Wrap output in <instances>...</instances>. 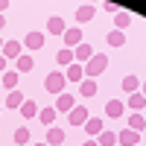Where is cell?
Instances as JSON below:
<instances>
[{
	"instance_id": "obj_27",
	"label": "cell",
	"mask_w": 146,
	"mask_h": 146,
	"mask_svg": "<svg viewBox=\"0 0 146 146\" xmlns=\"http://www.w3.org/2000/svg\"><path fill=\"white\" fill-rule=\"evenodd\" d=\"M96 143H100V146H117V135H114V131H100V140H96Z\"/></svg>"
},
{
	"instance_id": "obj_29",
	"label": "cell",
	"mask_w": 146,
	"mask_h": 146,
	"mask_svg": "<svg viewBox=\"0 0 146 146\" xmlns=\"http://www.w3.org/2000/svg\"><path fill=\"white\" fill-rule=\"evenodd\" d=\"M15 143H18V146H23V143H29V129H27V126H21V129H15Z\"/></svg>"
},
{
	"instance_id": "obj_3",
	"label": "cell",
	"mask_w": 146,
	"mask_h": 146,
	"mask_svg": "<svg viewBox=\"0 0 146 146\" xmlns=\"http://www.w3.org/2000/svg\"><path fill=\"white\" fill-rule=\"evenodd\" d=\"M62 41H64V47H67V50H76V47L82 44V29H79V27H70V29H64Z\"/></svg>"
},
{
	"instance_id": "obj_34",
	"label": "cell",
	"mask_w": 146,
	"mask_h": 146,
	"mask_svg": "<svg viewBox=\"0 0 146 146\" xmlns=\"http://www.w3.org/2000/svg\"><path fill=\"white\" fill-rule=\"evenodd\" d=\"M3 27H6V18H3V15H0V29H3Z\"/></svg>"
},
{
	"instance_id": "obj_31",
	"label": "cell",
	"mask_w": 146,
	"mask_h": 146,
	"mask_svg": "<svg viewBox=\"0 0 146 146\" xmlns=\"http://www.w3.org/2000/svg\"><path fill=\"white\" fill-rule=\"evenodd\" d=\"M3 73H6V58L0 56V76H3Z\"/></svg>"
},
{
	"instance_id": "obj_5",
	"label": "cell",
	"mask_w": 146,
	"mask_h": 146,
	"mask_svg": "<svg viewBox=\"0 0 146 146\" xmlns=\"http://www.w3.org/2000/svg\"><path fill=\"white\" fill-rule=\"evenodd\" d=\"M88 117H91V114H88V108H85V105H76V108L67 114L70 126H85V120H88Z\"/></svg>"
},
{
	"instance_id": "obj_19",
	"label": "cell",
	"mask_w": 146,
	"mask_h": 146,
	"mask_svg": "<svg viewBox=\"0 0 146 146\" xmlns=\"http://www.w3.org/2000/svg\"><path fill=\"white\" fill-rule=\"evenodd\" d=\"M91 56H94V47H91V44H85V41L76 47V50H73V58H76V62H88Z\"/></svg>"
},
{
	"instance_id": "obj_7",
	"label": "cell",
	"mask_w": 146,
	"mask_h": 146,
	"mask_svg": "<svg viewBox=\"0 0 146 146\" xmlns=\"http://www.w3.org/2000/svg\"><path fill=\"white\" fill-rule=\"evenodd\" d=\"M44 35L41 32H29V35H23V47H27V50H41L44 47Z\"/></svg>"
},
{
	"instance_id": "obj_35",
	"label": "cell",
	"mask_w": 146,
	"mask_h": 146,
	"mask_svg": "<svg viewBox=\"0 0 146 146\" xmlns=\"http://www.w3.org/2000/svg\"><path fill=\"white\" fill-rule=\"evenodd\" d=\"M140 94H143V96H146V79H143V91H140Z\"/></svg>"
},
{
	"instance_id": "obj_17",
	"label": "cell",
	"mask_w": 146,
	"mask_h": 146,
	"mask_svg": "<svg viewBox=\"0 0 146 146\" xmlns=\"http://www.w3.org/2000/svg\"><path fill=\"white\" fill-rule=\"evenodd\" d=\"M64 29H67V23L58 18V15L47 21V32H50V35H64Z\"/></svg>"
},
{
	"instance_id": "obj_26",
	"label": "cell",
	"mask_w": 146,
	"mask_h": 146,
	"mask_svg": "<svg viewBox=\"0 0 146 146\" xmlns=\"http://www.w3.org/2000/svg\"><path fill=\"white\" fill-rule=\"evenodd\" d=\"M79 94H82V96H94V94H96V82H94V79H82Z\"/></svg>"
},
{
	"instance_id": "obj_15",
	"label": "cell",
	"mask_w": 146,
	"mask_h": 146,
	"mask_svg": "<svg viewBox=\"0 0 146 146\" xmlns=\"http://www.w3.org/2000/svg\"><path fill=\"white\" fill-rule=\"evenodd\" d=\"M82 129L88 131L91 137H94V135L100 137V131H102V117H88V120H85V126H82Z\"/></svg>"
},
{
	"instance_id": "obj_12",
	"label": "cell",
	"mask_w": 146,
	"mask_h": 146,
	"mask_svg": "<svg viewBox=\"0 0 146 146\" xmlns=\"http://www.w3.org/2000/svg\"><path fill=\"white\" fill-rule=\"evenodd\" d=\"M0 56H3L6 62H9V58H18L21 56V41H6L3 50H0Z\"/></svg>"
},
{
	"instance_id": "obj_30",
	"label": "cell",
	"mask_w": 146,
	"mask_h": 146,
	"mask_svg": "<svg viewBox=\"0 0 146 146\" xmlns=\"http://www.w3.org/2000/svg\"><path fill=\"white\" fill-rule=\"evenodd\" d=\"M102 9H105V12H114V15H117V12H120V6H114V3H108V0H105V3H102Z\"/></svg>"
},
{
	"instance_id": "obj_8",
	"label": "cell",
	"mask_w": 146,
	"mask_h": 146,
	"mask_svg": "<svg viewBox=\"0 0 146 146\" xmlns=\"http://www.w3.org/2000/svg\"><path fill=\"white\" fill-rule=\"evenodd\" d=\"M18 79H21L18 70H6L3 76H0V85H3V88H9V91H18Z\"/></svg>"
},
{
	"instance_id": "obj_1",
	"label": "cell",
	"mask_w": 146,
	"mask_h": 146,
	"mask_svg": "<svg viewBox=\"0 0 146 146\" xmlns=\"http://www.w3.org/2000/svg\"><path fill=\"white\" fill-rule=\"evenodd\" d=\"M105 67H108V56L94 53L88 62H85V79H96L100 73H105Z\"/></svg>"
},
{
	"instance_id": "obj_9",
	"label": "cell",
	"mask_w": 146,
	"mask_h": 146,
	"mask_svg": "<svg viewBox=\"0 0 146 146\" xmlns=\"http://www.w3.org/2000/svg\"><path fill=\"white\" fill-rule=\"evenodd\" d=\"M62 143H64V129L50 126L47 129V146H62Z\"/></svg>"
},
{
	"instance_id": "obj_24",
	"label": "cell",
	"mask_w": 146,
	"mask_h": 146,
	"mask_svg": "<svg viewBox=\"0 0 146 146\" xmlns=\"http://www.w3.org/2000/svg\"><path fill=\"white\" fill-rule=\"evenodd\" d=\"M3 105H6V108H21V105H23V94H21V91H9V96H6Z\"/></svg>"
},
{
	"instance_id": "obj_33",
	"label": "cell",
	"mask_w": 146,
	"mask_h": 146,
	"mask_svg": "<svg viewBox=\"0 0 146 146\" xmlns=\"http://www.w3.org/2000/svg\"><path fill=\"white\" fill-rule=\"evenodd\" d=\"M82 146H100V143H96V140H85Z\"/></svg>"
},
{
	"instance_id": "obj_18",
	"label": "cell",
	"mask_w": 146,
	"mask_h": 146,
	"mask_svg": "<svg viewBox=\"0 0 146 146\" xmlns=\"http://www.w3.org/2000/svg\"><path fill=\"white\" fill-rule=\"evenodd\" d=\"M129 129H131V131H137V135L146 129V117H143V111H135V114L129 117Z\"/></svg>"
},
{
	"instance_id": "obj_4",
	"label": "cell",
	"mask_w": 146,
	"mask_h": 146,
	"mask_svg": "<svg viewBox=\"0 0 146 146\" xmlns=\"http://www.w3.org/2000/svg\"><path fill=\"white\" fill-rule=\"evenodd\" d=\"M53 108H56V111H67V114H70L73 108H76V100H73V94H67V91H64V94H58Z\"/></svg>"
},
{
	"instance_id": "obj_25",
	"label": "cell",
	"mask_w": 146,
	"mask_h": 146,
	"mask_svg": "<svg viewBox=\"0 0 146 146\" xmlns=\"http://www.w3.org/2000/svg\"><path fill=\"white\" fill-rule=\"evenodd\" d=\"M91 18H94V6H91V3H85V6H79V9H76V21H79V23L91 21Z\"/></svg>"
},
{
	"instance_id": "obj_37",
	"label": "cell",
	"mask_w": 146,
	"mask_h": 146,
	"mask_svg": "<svg viewBox=\"0 0 146 146\" xmlns=\"http://www.w3.org/2000/svg\"><path fill=\"white\" fill-rule=\"evenodd\" d=\"M32 146H47V143H32Z\"/></svg>"
},
{
	"instance_id": "obj_32",
	"label": "cell",
	"mask_w": 146,
	"mask_h": 146,
	"mask_svg": "<svg viewBox=\"0 0 146 146\" xmlns=\"http://www.w3.org/2000/svg\"><path fill=\"white\" fill-rule=\"evenodd\" d=\"M6 9H9V0H0V15H3Z\"/></svg>"
},
{
	"instance_id": "obj_14",
	"label": "cell",
	"mask_w": 146,
	"mask_h": 146,
	"mask_svg": "<svg viewBox=\"0 0 146 146\" xmlns=\"http://www.w3.org/2000/svg\"><path fill=\"white\" fill-rule=\"evenodd\" d=\"M35 67V62H32V56H27V53H21L18 58H15V70L18 73H29Z\"/></svg>"
},
{
	"instance_id": "obj_39",
	"label": "cell",
	"mask_w": 146,
	"mask_h": 146,
	"mask_svg": "<svg viewBox=\"0 0 146 146\" xmlns=\"http://www.w3.org/2000/svg\"><path fill=\"white\" fill-rule=\"evenodd\" d=\"M0 88H3V85H0Z\"/></svg>"
},
{
	"instance_id": "obj_11",
	"label": "cell",
	"mask_w": 146,
	"mask_h": 146,
	"mask_svg": "<svg viewBox=\"0 0 146 146\" xmlns=\"http://www.w3.org/2000/svg\"><path fill=\"white\" fill-rule=\"evenodd\" d=\"M137 140H140V135H137V131H131V129H126V131H120V135H117V143H120V146H137Z\"/></svg>"
},
{
	"instance_id": "obj_10",
	"label": "cell",
	"mask_w": 146,
	"mask_h": 146,
	"mask_svg": "<svg viewBox=\"0 0 146 146\" xmlns=\"http://www.w3.org/2000/svg\"><path fill=\"white\" fill-rule=\"evenodd\" d=\"M131 111H146V96L140 94V91H135V94H129V102H126Z\"/></svg>"
},
{
	"instance_id": "obj_38",
	"label": "cell",
	"mask_w": 146,
	"mask_h": 146,
	"mask_svg": "<svg viewBox=\"0 0 146 146\" xmlns=\"http://www.w3.org/2000/svg\"><path fill=\"white\" fill-rule=\"evenodd\" d=\"M143 117H146V111H143Z\"/></svg>"
},
{
	"instance_id": "obj_20",
	"label": "cell",
	"mask_w": 146,
	"mask_h": 146,
	"mask_svg": "<svg viewBox=\"0 0 146 146\" xmlns=\"http://www.w3.org/2000/svg\"><path fill=\"white\" fill-rule=\"evenodd\" d=\"M56 62L62 64V67H70L73 62H76V58H73V50H67V47H62V50L56 53Z\"/></svg>"
},
{
	"instance_id": "obj_23",
	"label": "cell",
	"mask_w": 146,
	"mask_h": 146,
	"mask_svg": "<svg viewBox=\"0 0 146 146\" xmlns=\"http://www.w3.org/2000/svg\"><path fill=\"white\" fill-rule=\"evenodd\" d=\"M21 114H23V120H32V117H38V105H35L32 100H23V105H21Z\"/></svg>"
},
{
	"instance_id": "obj_2",
	"label": "cell",
	"mask_w": 146,
	"mask_h": 146,
	"mask_svg": "<svg viewBox=\"0 0 146 146\" xmlns=\"http://www.w3.org/2000/svg\"><path fill=\"white\" fill-rule=\"evenodd\" d=\"M64 85H67V79H64V73L62 70H53V73H47V79H44V88L50 91V94H64Z\"/></svg>"
},
{
	"instance_id": "obj_13",
	"label": "cell",
	"mask_w": 146,
	"mask_h": 146,
	"mask_svg": "<svg viewBox=\"0 0 146 146\" xmlns=\"http://www.w3.org/2000/svg\"><path fill=\"white\" fill-rule=\"evenodd\" d=\"M64 79H67V82H82V79H85V67L73 62V64L64 70Z\"/></svg>"
},
{
	"instance_id": "obj_36",
	"label": "cell",
	"mask_w": 146,
	"mask_h": 146,
	"mask_svg": "<svg viewBox=\"0 0 146 146\" xmlns=\"http://www.w3.org/2000/svg\"><path fill=\"white\" fill-rule=\"evenodd\" d=\"M3 44H6V41H3V35H0V50H3Z\"/></svg>"
},
{
	"instance_id": "obj_6",
	"label": "cell",
	"mask_w": 146,
	"mask_h": 146,
	"mask_svg": "<svg viewBox=\"0 0 146 146\" xmlns=\"http://www.w3.org/2000/svg\"><path fill=\"white\" fill-rule=\"evenodd\" d=\"M105 114L114 117V120H120V117L126 114V102H120V100H108V102H105Z\"/></svg>"
},
{
	"instance_id": "obj_22",
	"label": "cell",
	"mask_w": 146,
	"mask_h": 146,
	"mask_svg": "<svg viewBox=\"0 0 146 146\" xmlns=\"http://www.w3.org/2000/svg\"><path fill=\"white\" fill-rule=\"evenodd\" d=\"M129 23H131V15H129V12H123V9H120L117 15H114V29H120V32H123V29L129 27Z\"/></svg>"
},
{
	"instance_id": "obj_21",
	"label": "cell",
	"mask_w": 146,
	"mask_h": 146,
	"mask_svg": "<svg viewBox=\"0 0 146 146\" xmlns=\"http://www.w3.org/2000/svg\"><path fill=\"white\" fill-rule=\"evenodd\" d=\"M123 91H126V94H135V91H140V79L135 76V73L123 76Z\"/></svg>"
},
{
	"instance_id": "obj_28",
	"label": "cell",
	"mask_w": 146,
	"mask_h": 146,
	"mask_svg": "<svg viewBox=\"0 0 146 146\" xmlns=\"http://www.w3.org/2000/svg\"><path fill=\"white\" fill-rule=\"evenodd\" d=\"M108 44H111V47H123L126 44V35L120 29H111V32H108Z\"/></svg>"
},
{
	"instance_id": "obj_16",
	"label": "cell",
	"mask_w": 146,
	"mask_h": 146,
	"mask_svg": "<svg viewBox=\"0 0 146 146\" xmlns=\"http://www.w3.org/2000/svg\"><path fill=\"white\" fill-rule=\"evenodd\" d=\"M56 117H58V111H56L53 105H47V108H38V120H41L44 126H53V123H56Z\"/></svg>"
}]
</instances>
